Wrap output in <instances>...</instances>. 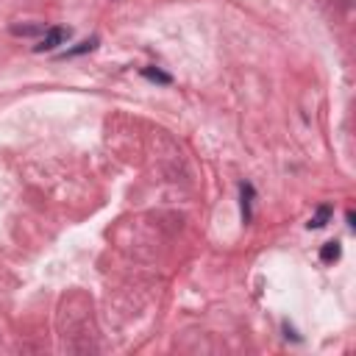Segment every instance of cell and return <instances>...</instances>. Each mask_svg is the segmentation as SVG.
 <instances>
[{"label":"cell","mask_w":356,"mask_h":356,"mask_svg":"<svg viewBox=\"0 0 356 356\" xmlns=\"http://www.w3.org/2000/svg\"><path fill=\"white\" fill-rule=\"evenodd\" d=\"M70 39V28H62V25H56V28H48L44 31V36H42V42L36 44V53H48V51H56L59 44H64Z\"/></svg>","instance_id":"obj_1"},{"label":"cell","mask_w":356,"mask_h":356,"mask_svg":"<svg viewBox=\"0 0 356 356\" xmlns=\"http://www.w3.org/2000/svg\"><path fill=\"white\" fill-rule=\"evenodd\" d=\"M42 31H44L42 25H12L14 36H34V34H42Z\"/></svg>","instance_id":"obj_6"},{"label":"cell","mask_w":356,"mask_h":356,"mask_svg":"<svg viewBox=\"0 0 356 356\" xmlns=\"http://www.w3.org/2000/svg\"><path fill=\"white\" fill-rule=\"evenodd\" d=\"M329 217H331V206H320L318 214L309 220V229H323L326 222H329Z\"/></svg>","instance_id":"obj_4"},{"label":"cell","mask_w":356,"mask_h":356,"mask_svg":"<svg viewBox=\"0 0 356 356\" xmlns=\"http://www.w3.org/2000/svg\"><path fill=\"white\" fill-rule=\"evenodd\" d=\"M142 75H145V78H151V81H159V84H170V81H173L167 73H162V70H156V67H145V70H142Z\"/></svg>","instance_id":"obj_7"},{"label":"cell","mask_w":356,"mask_h":356,"mask_svg":"<svg viewBox=\"0 0 356 356\" xmlns=\"http://www.w3.org/2000/svg\"><path fill=\"white\" fill-rule=\"evenodd\" d=\"M340 253H342V248H340V242H337V240H331V242H326V245L320 248V259H323L326 264L337 262V259H340Z\"/></svg>","instance_id":"obj_3"},{"label":"cell","mask_w":356,"mask_h":356,"mask_svg":"<svg viewBox=\"0 0 356 356\" xmlns=\"http://www.w3.org/2000/svg\"><path fill=\"white\" fill-rule=\"evenodd\" d=\"M98 36H92V39H84V42H78L75 48H67L64 53H62V59H73V56H81V53H89V51H95L98 48Z\"/></svg>","instance_id":"obj_2"},{"label":"cell","mask_w":356,"mask_h":356,"mask_svg":"<svg viewBox=\"0 0 356 356\" xmlns=\"http://www.w3.org/2000/svg\"><path fill=\"white\" fill-rule=\"evenodd\" d=\"M251 198H253V187L242 184V217L251 220Z\"/></svg>","instance_id":"obj_5"}]
</instances>
